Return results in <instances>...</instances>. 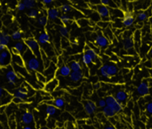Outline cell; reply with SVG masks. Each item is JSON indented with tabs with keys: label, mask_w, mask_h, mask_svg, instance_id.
Returning <instances> with one entry per match:
<instances>
[{
	"label": "cell",
	"mask_w": 152,
	"mask_h": 129,
	"mask_svg": "<svg viewBox=\"0 0 152 129\" xmlns=\"http://www.w3.org/2000/svg\"><path fill=\"white\" fill-rule=\"evenodd\" d=\"M22 56L24 60L25 67L28 71L43 73L45 69L43 61L40 58H38L37 57L35 56L29 49H28Z\"/></svg>",
	"instance_id": "6da1fadb"
},
{
	"label": "cell",
	"mask_w": 152,
	"mask_h": 129,
	"mask_svg": "<svg viewBox=\"0 0 152 129\" xmlns=\"http://www.w3.org/2000/svg\"><path fill=\"white\" fill-rule=\"evenodd\" d=\"M25 43L27 46L28 49L34 54L36 57H37L38 58H40L41 59V50L40 49V43H38V41L37 40L34 38H28L24 40Z\"/></svg>",
	"instance_id": "7a4b0ae2"
},
{
	"label": "cell",
	"mask_w": 152,
	"mask_h": 129,
	"mask_svg": "<svg viewBox=\"0 0 152 129\" xmlns=\"http://www.w3.org/2000/svg\"><path fill=\"white\" fill-rule=\"evenodd\" d=\"M93 9H95V11L99 14L100 16L101 20L102 21L110 22V8H108L107 6L99 4L93 6Z\"/></svg>",
	"instance_id": "3957f363"
},
{
	"label": "cell",
	"mask_w": 152,
	"mask_h": 129,
	"mask_svg": "<svg viewBox=\"0 0 152 129\" xmlns=\"http://www.w3.org/2000/svg\"><path fill=\"white\" fill-rule=\"evenodd\" d=\"M105 101H106V105L112 108L116 114H119L123 111V105L121 102H119L115 98V96H111V95L107 96L105 99Z\"/></svg>",
	"instance_id": "277c9868"
},
{
	"label": "cell",
	"mask_w": 152,
	"mask_h": 129,
	"mask_svg": "<svg viewBox=\"0 0 152 129\" xmlns=\"http://www.w3.org/2000/svg\"><path fill=\"white\" fill-rule=\"evenodd\" d=\"M12 63V53L5 49L0 52V67H7Z\"/></svg>",
	"instance_id": "5b68a950"
},
{
	"label": "cell",
	"mask_w": 152,
	"mask_h": 129,
	"mask_svg": "<svg viewBox=\"0 0 152 129\" xmlns=\"http://www.w3.org/2000/svg\"><path fill=\"white\" fill-rule=\"evenodd\" d=\"M122 46L125 50L127 52H131L132 51H134V41L133 38V35L131 33L128 35H125L123 34V39H122Z\"/></svg>",
	"instance_id": "8992f818"
},
{
	"label": "cell",
	"mask_w": 152,
	"mask_h": 129,
	"mask_svg": "<svg viewBox=\"0 0 152 129\" xmlns=\"http://www.w3.org/2000/svg\"><path fill=\"white\" fill-rule=\"evenodd\" d=\"M152 0H135L133 2L134 11H145L151 6Z\"/></svg>",
	"instance_id": "52a82bcc"
},
{
	"label": "cell",
	"mask_w": 152,
	"mask_h": 129,
	"mask_svg": "<svg viewBox=\"0 0 152 129\" xmlns=\"http://www.w3.org/2000/svg\"><path fill=\"white\" fill-rule=\"evenodd\" d=\"M57 70H58V67H57L56 64H55L53 62H51L49 64V65L44 69L43 73L46 77L47 80L50 81L55 78L57 73Z\"/></svg>",
	"instance_id": "ba28073f"
},
{
	"label": "cell",
	"mask_w": 152,
	"mask_h": 129,
	"mask_svg": "<svg viewBox=\"0 0 152 129\" xmlns=\"http://www.w3.org/2000/svg\"><path fill=\"white\" fill-rule=\"evenodd\" d=\"M95 44L99 48L102 49H105L110 44V40L107 37L102 34H99L95 38Z\"/></svg>",
	"instance_id": "9c48e42d"
},
{
	"label": "cell",
	"mask_w": 152,
	"mask_h": 129,
	"mask_svg": "<svg viewBox=\"0 0 152 129\" xmlns=\"http://www.w3.org/2000/svg\"><path fill=\"white\" fill-rule=\"evenodd\" d=\"M58 86H59V81L56 78H54L52 80L48 81L45 84L43 88H44L45 91L47 92V93H53Z\"/></svg>",
	"instance_id": "30bf717a"
},
{
	"label": "cell",
	"mask_w": 152,
	"mask_h": 129,
	"mask_svg": "<svg viewBox=\"0 0 152 129\" xmlns=\"http://www.w3.org/2000/svg\"><path fill=\"white\" fill-rule=\"evenodd\" d=\"M134 22H135V18L132 12H129V11L125 12V15L122 18V26L126 28L131 27L134 24Z\"/></svg>",
	"instance_id": "8fae6325"
},
{
	"label": "cell",
	"mask_w": 152,
	"mask_h": 129,
	"mask_svg": "<svg viewBox=\"0 0 152 129\" xmlns=\"http://www.w3.org/2000/svg\"><path fill=\"white\" fill-rule=\"evenodd\" d=\"M152 15V5L151 7H149L147 10L145 11H140L137 13V20H138V22L140 23H142V22L146 21L147 20H148Z\"/></svg>",
	"instance_id": "7c38bea8"
},
{
	"label": "cell",
	"mask_w": 152,
	"mask_h": 129,
	"mask_svg": "<svg viewBox=\"0 0 152 129\" xmlns=\"http://www.w3.org/2000/svg\"><path fill=\"white\" fill-rule=\"evenodd\" d=\"M84 108L86 114L89 116H92L96 112L98 106L93 101H85L84 102Z\"/></svg>",
	"instance_id": "4fadbf2b"
},
{
	"label": "cell",
	"mask_w": 152,
	"mask_h": 129,
	"mask_svg": "<svg viewBox=\"0 0 152 129\" xmlns=\"http://www.w3.org/2000/svg\"><path fill=\"white\" fill-rule=\"evenodd\" d=\"M137 92L141 96H145L148 95L150 92V85L148 82L142 81L137 87Z\"/></svg>",
	"instance_id": "5bb4252c"
},
{
	"label": "cell",
	"mask_w": 152,
	"mask_h": 129,
	"mask_svg": "<svg viewBox=\"0 0 152 129\" xmlns=\"http://www.w3.org/2000/svg\"><path fill=\"white\" fill-rule=\"evenodd\" d=\"M28 49L27 46H26V44L25 43L24 41H23V42L19 41V42L16 43L14 48L12 49V53L20 54V55H23Z\"/></svg>",
	"instance_id": "9a60e30c"
},
{
	"label": "cell",
	"mask_w": 152,
	"mask_h": 129,
	"mask_svg": "<svg viewBox=\"0 0 152 129\" xmlns=\"http://www.w3.org/2000/svg\"><path fill=\"white\" fill-rule=\"evenodd\" d=\"M13 96H14V97L19 98V99H22L23 102H25L28 97V91L26 87H19L17 90H15Z\"/></svg>",
	"instance_id": "2e32d148"
},
{
	"label": "cell",
	"mask_w": 152,
	"mask_h": 129,
	"mask_svg": "<svg viewBox=\"0 0 152 129\" xmlns=\"http://www.w3.org/2000/svg\"><path fill=\"white\" fill-rule=\"evenodd\" d=\"M34 115L30 111H26L24 114L22 115L21 121L25 125H30L31 124L34 122Z\"/></svg>",
	"instance_id": "e0dca14e"
},
{
	"label": "cell",
	"mask_w": 152,
	"mask_h": 129,
	"mask_svg": "<svg viewBox=\"0 0 152 129\" xmlns=\"http://www.w3.org/2000/svg\"><path fill=\"white\" fill-rule=\"evenodd\" d=\"M61 16V10L57 8H51L47 11V17L49 20L54 21Z\"/></svg>",
	"instance_id": "ac0fdd59"
},
{
	"label": "cell",
	"mask_w": 152,
	"mask_h": 129,
	"mask_svg": "<svg viewBox=\"0 0 152 129\" xmlns=\"http://www.w3.org/2000/svg\"><path fill=\"white\" fill-rule=\"evenodd\" d=\"M69 77L72 82H78L84 78V72L82 70L72 71Z\"/></svg>",
	"instance_id": "d6986e66"
},
{
	"label": "cell",
	"mask_w": 152,
	"mask_h": 129,
	"mask_svg": "<svg viewBox=\"0 0 152 129\" xmlns=\"http://www.w3.org/2000/svg\"><path fill=\"white\" fill-rule=\"evenodd\" d=\"M57 71H58V75L62 76V77H68V76H69L70 73H72V70L70 69L69 66L66 65V64L61 66L60 68Z\"/></svg>",
	"instance_id": "ffe728a7"
},
{
	"label": "cell",
	"mask_w": 152,
	"mask_h": 129,
	"mask_svg": "<svg viewBox=\"0 0 152 129\" xmlns=\"http://www.w3.org/2000/svg\"><path fill=\"white\" fill-rule=\"evenodd\" d=\"M115 98H116L119 102H121V103L123 105V104L125 103V102H127V100H128V95L125 90H121L116 92V94H115Z\"/></svg>",
	"instance_id": "44dd1931"
},
{
	"label": "cell",
	"mask_w": 152,
	"mask_h": 129,
	"mask_svg": "<svg viewBox=\"0 0 152 129\" xmlns=\"http://www.w3.org/2000/svg\"><path fill=\"white\" fill-rule=\"evenodd\" d=\"M12 63L14 65L25 67L24 60H23V56L20 54L12 53Z\"/></svg>",
	"instance_id": "7402d4cb"
},
{
	"label": "cell",
	"mask_w": 152,
	"mask_h": 129,
	"mask_svg": "<svg viewBox=\"0 0 152 129\" xmlns=\"http://www.w3.org/2000/svg\"><path fill=\"white\" fill-rule=\"evenodd\" d=\"M125 15V11L119 8H111L110 9V20L111 19H118L124 17Z\"/></svg>",
	"instance_id": "603a6c76"
},
{
	"label": "cell",
	"mask_w": 152,
	"mask_h": 129,
	"mask_svg": "<svg viewBox=\"0 0 152 129\" xmlns=\"http://www.w3.org/2000/svg\"><path fill=\"white\" fill-rule=\"evenodd\" d=\"M49 40H50V36L46 32H43L40 33V34L39 35L37 38V41L40 43V45L48 44L49 43Z\"/></svg>",
	"instance_id": "cb8c5ba5"
},
{
	"label": "cell",
	"mask_w": 152,
	"mask_h": 129,
	"mask_svg": "<svg viewBox=\"0 0 152 129\" xmlns=\"http://www.w3.org/2000/svg\"><path fill=\"white\" fill-rule=\"evenodd\" d=\"M84 53L87 54L90 56V58L93 60V63L96 62V61L99 60V55H98V53L94 50L93 49H92L90 46H86L85 49H84Z\"/></svg>",
	"instance_id": "d4e9b609"
},
{
	"label": "cell",
	"mask_w": 152,
	"mask_h": 129,
	"mask_svg": "<svg viewBox=\"0 0 152 129\" xmlns=\"http://www.w3.org/2000/svg\"><path fill=\"white\" fill-rule=\"evenodd\" d=\"M11 40V37L6 32H0V45L2 46H8Z\"/></svg>",
	"instance_id": "484cf974"
},
{
	"label": "cell",
	"mask_w": 152,
	"mask_h": 129,
	"mask_svg": "<svg viewBox=\"0 0 152 129\" xmlns=\"http://www.w3.org/2000/svg\"><path fill=\"white\" fill-rule=\"evenodd\" d=\"M5 78L8 81H16L17 78H18V75L14 69L11 68L7 71L6 74H5Z\"/></svg>",
	"instance_id": "4316f807"
},
{
	"label": "cell",
	"mask_w": 152,
	"mask_h": 129,
	"mask_svg": "<svg viewBox=\"0 0 152 129\" xmlns=\"http://www.w3.org/2000/svg\"><path fill=\"white\" fill-rule=\"evenodd\" d=\"M102 114L104 115V117H108V118H112V117H114L116 116V113L112 108L106 105L104 108H102Z\"/></svg>",
	"instance_id": "83f0119b"
},
{
	"label": "cell",
	"mask_w": 152,
	"mask_h": 129,
	"mask_svg": "<svg viewBox=\"0 0 152 129\" xmlns=\"http://www.w3.org/2000/svg\"><path fill=\"white\" fill-rule=\"evenodd\" d=\"M133 38H134V46H135V48H140V46H141V43H142V34L140 30H137L134 34V36H133Z\"/></svg>",
	"instance_id": "f1b7e54d"
},
{
	"label": "cell",
	"mask_w": 152,
	"mask_h": 129,
	"mask_svg": "<svg viewBox=\"0 0 152 129\" xmlns=\"http://www.w3.org/2000/svg\"><path fill=\"white\" fill-rule=\"evenodd\" d=\"M52 105H53L54 106L56 107L58 109H61V108H63L65 106V101H64L63 98L57 97L56 99H55L52 101Z\"/></svg>",
	"instance_id": "f546056e"
},
{
	"label": "cell",
	"mask_w": 152,
	"mask_h": 129,
	"mask_svg": "<svg viewBox=\"0 0 152 129\" xmlns=\"http://www.w3.org/2000/svg\"><path fill=\"white\" fill-rule=\"evenodd\" d=\"M118 73V68L115 64H108L107 74L109 78L116 75Z\"/></svg>",
	"instance_id": "4dcf8cb0"
},
{
	"label": "cell",
	"mask_w": 152,
	"mask_h": 129,
	"mask_svg": "<svg viewBox=\"0 0 152 129\" xmlns=\"http://www.w3.org/2000/svg\"><path fill=\"white\" fill-rule=\"evenodd\" d=\"M69 66L72 71H78V70H81V69H82V65L78 61H71Z\"/></svg>",
	"instance_id": "1f68e13d"
},
{
	"label": "cell",
	"mask_w": 152,
	"mask_h": 129,
	"mask_svg": "<svg viewBox=\"0 0 152 129\" xmlns=\"http://www.w3.org/2000/svg\"><path fill=\"white\" fill-rule=\"evenodd\" d=\"M100 4L107 6L110 8H116L119 7L117 4L113 2V0H100Z\"/></svg>",
	"instance_id": "d6a6232c"
},
{
	"label": "cell",
	"mask_w": 152,
	"mask_h": 129,
	"mask_svg": "<svg viewBox=\"0 0 152 129\" xmlns=\"http://www.w3.org/2000/svg\"><path fill=\"white\" fill-rule=\"evenodd\" d=\"M57 109H58V108H57L56 107L54 106L53 105H48L46 108V114H47V116H49V117L55 116L57 113Z\"/></svg>",
	"instance_id": "836d02e7"
},
{
	"label": "cell",
	"mask_w": 152,
	"mask_h": 129,
	"mask_svg": "<svg viewBox=\"0 0 152 129\" xmlns=\"http://www.w3.org/2000/svg\"><path fill=\"white\" fill-rule=\"evenodd\" d=\"M81 61H82V63L84 64V65L87 66V67L90 66L92 63H93V60H92V58H90V55H87V54L86 53L83 54L82 57H81Z\"/></svg>",
	"instance_id": "e575fe53"
},
{
	"label": "cell",
	"mask_w": 152,
	"mask_h": 129,
	"mask_svg": "<svg viewBox=\"0 0 152 129\" xmlns=\"http://www.w3.org/2000/svg\"><path fill=\"white\" fill-rule=\"evenodd\" d=\"M59 19H60V21L62 23V24L64 25V26H66V25L69 24V23L72 20L69 16L67 15V14H61Z\"/></svg>",
	"instance_id": "d590c367"
},
{
	"label": "cell",
	"mask_w": 152,
	"mask_h": 129,
	"mask_svg": "<svg viewBox=\"0 0 152 129\" xmlns=\"http://www.w3.org/2000/svg\"><path fill=\"white\" fill-rule=\"evenodd\" d=\"M48 20H49V19H48V17H46V16L43 15L38 17L37 22V24L39 25V26L44 27V26H46V25H47Z\"/></svg>",
	"instance_id": "8d00e7d4"
},
{
	"label": "cell",
	"mask_w": 152,
	"mask_h": 129,
	"mask_svg": "<svg viewBox=\"0 0 152 129\" xmlns=\"http://www.w3.org/2000/svg\"><path fill=\"white\" fill-rule=\"evenodd\" d=\"M36 77L38 82H40V83H42L43 84H45L48 81L47 78H46V77L45 76V75L43 74V73H40V72H37Z\"/></svg>",
	"instance_id": "74e56055"
},
{
	"label": "cell",
	"mask_w": 152,
	"mask_h": 129,
	"mask_svg": "<svg viewBox=\"0 0 152 129\" xmlns=\"http://www.w3.org/2000/svg\"><path fill=\"white\" fill-rule=\"evenodd\" d=\"M22 2L26 5V8L29 10L34 8L36 5V0H23Z\"/></svg>",
	"instance_id": "f35d334b"
},
{
	"label": "cell",
	"mask_w": 152,
	"mask_h": 129,
	"mask_svg": "<svg viewBox=\"0 0 152 129\" xmlns=\"http://www.w3.org/2000/svg\"><path fill=\"white\" fill-rule=\"evenodd\" d=\"M59 32H60V34H61L63 37L65 38V37H69V32L68 28H67L66 26H64V25L61 26L59 29Z\"/></svg>",
	"instance_id": "ab89813d"
},
{
	"label": "cell",
	"mask_w": 152,
	"mask_h": 129,
	"mask_svg": "<svg viewBox=\"0 0 152 129\" xmlns=\"http://www.w3.org/2000/svg\"><path fill=\"white\" fill-rule=\"evenodd\" d=\"M72 11V7L68 4H64L61 7V11L63 14H68Z\"/></svg>",
	"instance_id": "60d3db41"
},
{
	"label": "cell",
	"mask_w": 152,
	"mask_h": 129,
	"mask_svg": "<svg viewBox=\"0 0 152 129\" xmlns=\"http://www.w3.org/2000/svg\"><path fill=\"white\" fill-rule=\"evenodd\" d=\"M107 67H108V64H104L103 66H102V67L100 68V73L102 76H103L104 78H109L107 74Z\"/></svg>",
	"instance_id": "b9f144b4"
},
{
	"label": "cell",
	"mask_w": 152,
	"mask_h": 129,
	"mask_svg": "<svg viewBox=\"0 0 152 129\" xmlns=\"http://www.w3.org/2000/svg\"><path fill=\"white\" fill-rule=\"evenodd\" d=\"M38 14H39V12H38L37 10L35 9V8H32V9L29 10V11H28V13L27 14V15L29 18L35 19L37 17Z\"/></svg>",
	"instance_id": "7bdbcfd3"
},
{
	"label": "cell",
	"mask_w": 152,
	"mask_h": 129,
	"mask_svg": "<svg viewBox=\"0 0 152 129\" xmlns=\"http://www.w3.org/2000/svg\"><path fill=\"white\" fill-rule=\"evenodd\" d=\"M22 37H23V34L20 31H15L12 33L11 34V38L14 40H19L22 39Z\"/></svg>",
	"instance_id": "ee69618b"
},
{
	"label": "cell",
	"mask_w": 152,
	"mask_h": 129,
	"mask_svg": "<svg viewBox=\"0 0 152 129\" xmlns=\"http://www.w3.org/2000/svg\"><path fill=\"white\" fill-rule=\"evenodd\" d=\"M90 20L96 22V23H98V22H99L101 20L100 16L99 15V14L96 11H93L92 12V14L90 15Z\"/></svg>",
	"instance_id": "f6af8a7d"
},
{
	"label": "cell",
	"mask_w": 152,
	"mask_h": 129,
	"mask_svg": "<svg viewBox=\"0 0 152 129\" xmlns=\"http://www.w3.org/2000/svg\"><path fill=\"white\" fill-rule=\"evenodd\" d=\"M109 23L110 22H106V21H99L97 23V25L99 26L100 28H102V29H107V26H109Z\"/></svg>",
	"instance_id": "bcb514c9"
},
{
	"label": "cell",
	"mask_w": 152,
	"mask_h": 129,
	"mask_svg": "<svg viewBox=\"0 0 152 129\" xmlns=\"http://www.w3.org/2000/svg\"><path fill=\"white\" fill-rule=\"evenodd\" d=\"M145 111L148 114L152 115V102H148L145 106Z\"/></svg>",
	"instance_id": "7dc6e473"
},
{
	"label": "cell",
	"mask_w": 152,
	"mask_h": 129,
	"mask_svg": "<svg viewBox=\"0 0 152 129\" xmlns=\"http://www.w3.org/2000/svg\"><path fill=\"white\" fill-rule=\"evenodd\" d=\"M8 93H9L7 92L5 89L2 88V87H0V100L2 99H3L5 96H7V95L8 94Z\"/></svg>",
	"instance_id": "c3c4849f"
},
{
	"label": "cell",
	"mask_w": 152,
	"mask_h": 129,
	"mask_svg": "<svg viewBox=\"0 0 152 129\" xmlns=\"http://www.w3.org/2000/svg\"><path fill=\"white\" fill-rule=\"evenodd\" d=\"M106 101H105V99H99V102H98L97 103V106L99 107V108H104L105 106H106Z\"/></svg>",
	"instance_id": "681fc988"
},
{
	"label": "cell",
	"mask_w": 152,
	"mask_h": 129,
	"mask_svg": "<svg viewBox=\"0 0 152 129\" xmlns=\"http://www.w3.org/2000/svg\"><path fill=\"white\" fill-rule=\"evenodd\" d=\"M17 10H18V11H25V10L26 9V5H24V3H23V2H19V3L17 4Z\"/></svg>",
	"instance_id": "f907efd6"
},
{
	"label": "cell",
	"mask_w": 152,
	"mask_h": 129,
	"mask_svg": "<svg viewBox=\"0 0 152 129\" xmlns=\"http://www.w3.org/2000/svg\"><path fill=\"white\" fill-rule=\"evenodd\" d=\"M43 5H49L52 3H53L55 0H41Z\"/></svg>",
	"instance_id": "816d5d0a"
},
{
	"label": "cell",
	"mask_w": 152,
	"mask_h": 129,
	"mask_svg": "<svg viewBox=\"0 0 152 129\" xmlns=\"http://www.w3.org/2000/svg\"><path fill=\"white\" fill-rule=\"evenodd\" d=\"M103 129H116V128L114 127L113 125H105Z\"/></svg>",
	"instance_id": "f5cc1de1"
},
{
	"label": "cell",
	"mask_w": 152,
	"mask_h": 129,
	"mask_svg": "<svg viewBox=\"0 0 152 129\" xmlns=\"http://www.w3.org/2000/svg\"><path fill=\"white\" fill-rule=\"evenodd\" d=\"M100 87H101L100 83H96V84H94V85H93V88L96 89V90L99 89L100 88Z\"/></svg>",
	"instance_id": "db71d44e"
},
{
	"label": "cell",
	"mask_w": 152,
	"mask_h": 129,
	"mask_svg": "<svg viewBox=\"0 0 152 129\" xmlns=\"http://www.w3.org/2000/svg\"><path fill=\"white\" fill-rule=\"evenodd\" d=\"M5 49H6V46H2V45H0V52H2V51L5 50Z\"/></svg>",
	"instance_id": "11a10c76"
},
{
	"label": "cell",
	"mask_w": 152,
	"mask_h": 129,
	"mask_svg": "<svg viewBox=\"0 0 152 129\" xmlns=\"http://www.w3.org/2000/svg\"><path fill=\"white\" fill-rule=\"evenodd\" d=\"M22 129H34V128H32L31 126L30 125H26Z\"/></svg>",
	"instance_id": "9f6ffc18"
},
{
	"label": "cell",
	"mask_w": 152,
	"mask_h": 129,
	"mask_svg": "<svg viewBox=\"0 0 152 129\" xmlns=\"http://www.w3.org/2000/svg\"><path fill=\"white\" fill-rule=\"evenodd\" d=\"M113 2H116L118 6H120V4H121V0H113Z\"/></svg>",
	"instance_id": "6f0895ef"
},
{
	"label": "cell",
	"mask_w": 152,
	"mask_h": 129,
	"mask_svg": "<svg viewBox=\"0 0 152 129\" xmlns=\"http://www.w3.org/2000/svg\"><path fill=\"white\" fill-rule=\"evenodd\" d=\"M8 84L10 86H14L16 84V81H8Z\"/></svg>",
	"instance_id": "680465c9"
},
{
	"label": "cell",
	"mask_w": 152,
	"mask_h": 129,
	"mask_svg": "<svg viewBox=\"0 0 152 129\" xmlns=\"http://www.w3.org/2000/svg\"><path fill=\"white\" fill-rule=\"evenodd\" d=\"M148 54H149V55H151V56L152 57V46H151V47L150 50H149V52H148Z\"/></svg>",
	"instance_id": "91938a15"
},
{
	"label": "cell",
	"mask_w": 152,
	"mask_h": 129,
	"mask_svg": "<svg viewBox=\"0 0 152 129\" xmlns=\"http://www.w3.org/2000/svg\"><path fill=\"white\" fill-rule=\"evenodd\" d=\"M148 22L151 23V24L152 25V15H151V17L150 18L148 19Z\"/></svg>",
	"instance_id": "94428289"
},
{
	"label": "cell",
	"mask_w": 152,
	"mask_h": 129,
	"mask_svg": "<svg viewBox=\"0 0 152 129\" xmlns=\"http://www.w3.org/2000/svg\"><path fill=\"white\" fill-rule=\"evenodd\" d=\"M40 129H50L49 127H46V126H44V127H41Z\"/></svg>",
	"instance_id": "6125c7cd"
},
{
	"label": "cell",
	"mask_w": 152,
	"mask_h": 129,
	"mask_svg": "<svg viewBox=\"0 0 152 129\" xmlns=\"http://www.w3.org/2000/svg\"><path fill=\"white\" fill-rule=\"evenodd\" d=\"M75 40V41H74V43H74V44L78 45V40Z\"/></svg>",
	"instance_id": "be15d7a7"
},
{
	"label": "cell",
	"mask_w": 152,
	"mask_h": 129,
	"mask_svg": "<svg viewBox=\"0 0 152 129\" xmlns=\"http://www.w3.org/2000/svg\"><path fill=\"white\" fill-rule=\"evenodd\" d=\"M0 129H2V128H0Z\"/></svg>",
	"instance_id": "e7e4bbea"
}]
</instances>
